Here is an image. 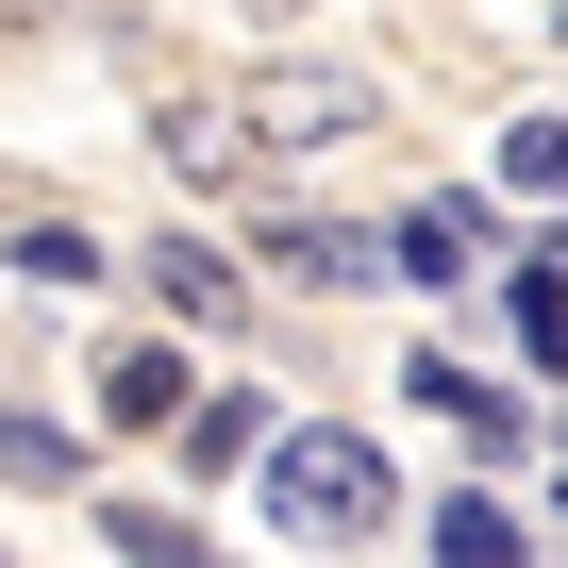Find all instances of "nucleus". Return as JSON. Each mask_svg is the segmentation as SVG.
I'll list each match as a JSON object with an SVG mask.
<instances>
[{
  "instance_id": "obj_12",
  "label": "nucleus",
  "mask_w": 568,
  "mask_h": 568,
  "mask_svg": "<svg viewBox=\"0 0 568 568\" xmlns=\"http://www.w3.org/2000/svg\"><path fill=\"white\" fill-rule=\"evenodd\" d=\"M267 435H284V402H267V385H217V402H201V452H217V468H251Z\"/></svg>"
},
{
  "instance_id": "obj_13",
  "label": "nucleus",
  "mask_w": 568,
  "mask_h": 568,
  "mask_svg": "<svg viewBox=\"0 0 568 568\" xmlns=\"http://www.w3.org/2000/svg\"><path fill=\"white\" fill-rule=\"evenodd\" d=\"M435 568H518V518H501V501H452V518H435Z\"/></svg>"
},
{
  "instance_id": "obj_8",
  "label": "nucleus",
  "mask_w": 568,
  "mask_h": 568,
  "mask_svg": "<svg viewBox=\"0 0 568 568\" xmlns=\"http://www.w3.org/2000/svg\"><path fill=\"white\" fill-rule=\"evenodd\" d=\"M402 402H435V418H468V435H518V402H501L485 368H452V352H418V368H402Z\"/></svg>"
},
{
  "instance_id": "obj_4",
  "label": "nucleus",
  "mask_w": 568,
  "mask_h": 568,
  "mask_svg": "<svg viewBox=\"0 0 568 568\" xmlns=\"http://www.w3.org/2000/svg\"><path fill=\"white\" fill-rule=\"evenodd\" d=\"M267 267H284V284H385V234H352V217H284Z\"/></svg>"
},
{
  "instance_id": "obj_5",
  "label": "nucleus",
  "mask_w": 568,
  "mask_h": 568,
  "mask_svg": "<svg viewBox=\"0 0 568 568\" xmlns=\"http://www.w3.org/2000/svg\"><path fill=\"white\" fill-rule=\"evenodd\" d=\"M0 267H18L34 302H84V284H101V234H84V217H18V251H0Z\"/></svg>"
},
{
  "instance_id": "obj_7",
  "label": "nucleus",
  "mask_w": 568,
  "mask_h": 568,
  "mask_svg": "<svg viewBox=\"0 0 568 568\" xmlns=\"http://www.w3.org/2000/svg\"><path fill=\"white\" fill-rule=\"evenodd\" d=\"M352 118H368V84H352V68H302V84H267V134H318V151H335Z\"/></svg>"
},
{
  "instance_id": "obj_6",
  "label": "nucleus",
  "mask_w": 568,
  "mask_h": 568,
  "mask_svg": "<svg viewBox=\"0 0 568 568\" xmlns=\"http://www.w3.org/2000/svg\"><path fill=\"white\" fill-rule=\"evenodd\" d=\"M101 418H118V435H168V418H184V352H118V368H101Z\"/></svg>"
},
{
  "instance_id": "obj_1",
  "label": "nucleus",
  "mask_w": 568,
  "mask_h": 568,
  "mask_svg": "<svg viewBox=\"0 0 568 568\" xmlns=\"http://www.w3.org/2000/svg\"><path fill=\"white\" fill-rule=\"evenodd\" d=\"M251 468H267V518H284V535H385V518H402L385 452H368V435H335V418H284Z\"/></svg>"
},
{
  "instance_id": "obj_14",
  "label": "nucleus",
  "mask_w": 568,
  "mask_h": 568,
  "mask_svg": "<svg viewBox=\"0 0 568 568\" xmlns=\"http://www.w3.org/2000/svg\"><path fill=\"white\" fill-rule=\"evenodd\" d=\"M501 184H518V201H568V118H518V151H501Z\"/></svg>"
},
{
  "instance_id": "obj_9",
  "label": "nucleus",
  "mask_w": 568,
  "mask_h": 568,
  "mask_svg": "<svg viewBox=\"0 0 568 568\" xmlns=\"http://www.w3.org/2000/svg\"><path fill=\"white\" fill-rule=\"evenodd\" d=\"M101 535H118V551H134V568H217V535H201V518H184V501H118V518H101Z\"/></svg>"
},
{
  "instance_id": "obj_10",
  "label": "nucleus",
  "mask_w": 568,
  "mask_h": 568,
  "mask_svg": "<svg viewBox=\"0 0 568 568\" xmlns=\"http://www.w3.org/2000/svg\"><path fill=\"white\" fill-rule=\"evenodd\" d=\"M0 485H84V435H68V418H18V402H0Z\"/></svg>"
},
{
  "instance_id": "obj_11",
  "label": "nucleus",
  "mask_w": 568,
  "mask_h": 568,
  "mask_svg": "<svg viewBox=\"0 0 568 568\" xmlns=\"http://www.w3.org/2000/svg\"><path fill=\"white\" fill-rule=\"evenodd\" d=\"M151 151H168V168H184V184H234V168H251V118H168V134H151Z\"/></svg>"
},
{
  "instance_id": "obj_2",
  "label": "nucleus",
  "mask_w": 568,
  "mask_h": 568,
  "mask_svg": "<svg viewBox=\"0 0 568 568\" xmlns=\"http://www.w3.org/2000/svg\"><path fill=\"white\" fill-rule=\"evenodd\" d=\"M134 267H151V302H168L184 335H234V302H251V267H234L217 234H151Z\"/></svg>"
},
{
  "instance_id": "obj_15",
  "label": "nucleus",
  "mask_w": 568,
  "mask_h": 568,
  "mask_svg": "<svg viewBox=\"0 0 568 568\" xmlns=\"http://www.w3.org/2000/svg\"><path fill=\"white\" fill-rule=\"evenodd\" d=\"M518 335H535V368H568V284L551 267H518Z\"/></svg>"
},
{
  "instance_id": "obj_3",
  "label": "nucleus",
  "mask_w": 568,
  "mask_h": 568,
  "mask_svg": "<svg viewBox=\"0 0 568 568\" xmlns=\"http://www.w3.org/2000/svg\"><path fill=\"white\" fill-rule=\"evenodd\" d=\"M485 251H501V217H485V201H418V217L385 234V284H468Z\"/></svg>"
}]
</instances>
